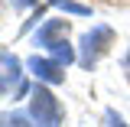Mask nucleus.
Returning a JSON list of instances; mask_svg holds the SVG:
<instances>
[{"mask_svg": "<svg viewBox=\"0 0 130 127\" xmlns=\"http://www.w3.org/2000/svg\"><path fill=\"white\" fill-rule=\"evenodd\" d=\"M29 114L39 127H59L62 124V108H59V98L49 91L46 85H36L29 98Z\"/></svg>", "mask_w": 130, "mask_h": 127, "instance_id": "f257e3e1", "label": "nucleus"}, {"mask_svg": "<svg viewBox=\"0 0 130 127\" xmlns=\"http://www.w3.org/2000/svg\"><path fill=\"white\" fill-rule=\"evenodd\" d=\"M111 39H114V33L107 30V26H94L91 33H85V39H81V46H85V52H81V65L91 68V65L98 62V55L107 49Z\"/></svg>", "mask_w": 130, "mask_h": 127, "instance_id": "f03ea898", "label": "nucleus"}, {"mask_svg": "<svg viewBox=\"0 0 130 127\" xmlns=\"http://www.w3.org/2000/svg\"><path fill=\"white\" fill-rule=\"evenodd\" d=\"M29 72L36 75L39 81H46V85H59V81H65V72L59 62H52V59H39V55H32L29 62Z\"/></svg>", "mask_w": 130, "mask_h": 127, "instance_id": "7ed1b4c3", "label": "nucleus"}, {"mask_svg": "<svg viewBox=\"0 0 130 127\" xmlns=\"http://www.w3.org/2000/svg\"><path fill=\"white\" fill-rule=\"evenodd\" d=\"M65 26H68V23H62V20H46V23L36 30V46H52V43L65 39Z\"/></svg>", "mask_w": 130, "mask_h": 127, "instance_id": "20e7f679", "label": "nucleus"}, {"mask_svg": "<svg viewBox=\"0 0 130 127\" xmlns=\"http://www.w3.org/2000/svg\"><path fill=\"white\" fill-rule=\"evenodd\" d=\"M0 59H3V95H10V85L20 81V62H16V55L10 49H3Z\"/></svg>", "mask_w": 130, "mask_h": 127, "instance_id": "39448f33", "label": "nucleus"}, {"mask_svg": "<svg viewBox=\"0 0 130 127\" xmlns=\"http://www.w3.org/2000/svg\"><path fill=\"white\" fill-rule=\"evenodd\" d=\"M46 49H49V55H52V62H59L62 68L68 62H75V49H72L68 39H59V43H52V46H46Z\"/></svg>", "mask_w": 130, "mask_h": 127, "instance_id": "423d86ee", "label": "nucleus"}, {"mask_svg": "<svg viewBox=\"0 0 130 127\" xmlns=\"http://www.w3.org/2000/svg\"><path fill=\"white\" fill-rule=\"evenodd\" d=\"M52 7H59V10H65V13H78V16H88L91 13V7H81V3H72V0H49Z\"/></svg>", "mask_w": 130, "mask_h": 127, "instance_id": "0eeeda50", "label": "nucleus"}, {"mask_svg": "<svg viewBox=\"0 0 130 127\" xmlns=\"http://www.w3.org/2000/svg\"><path fill=\"white\" fill-rule=\"evenodd\" d=\"M3 127H32V124H29L26 114H7L3 117Z\"/></svg>", "mask_w": 130, "mask_h": 127, "instance_id": "6e6552de", "label": "nucleus"}, {"mask_svg": "<svg viewBox=\"0 0 130 127\" xmlns=\"http://www.w3.org/2000/svg\"><path fill=\"white\" fill-rule=\"evenodd\" d=\"M107 124H111V127H127V124H124V121H120L114 111H107Z\"/></svg>", "mask_w": 130, "mask_h": 127, "instance_id": "1a4fd4ad", "label": "nucleus"}, {"mask_svg": "<svg viewBox=\"0 0 130 127\" xmlns=\"http://www.w3.org/2000/svg\"><path fill=\"white\" fill-rule=\"evenodd\" d=\"M32 3H36V0H13V7H16V10H23V7H32Z\"/></svg>", "mask_w": 130, "mask_h": 127, "instance_id": "9d476101", "label": "nucleus"}]
</instances>
